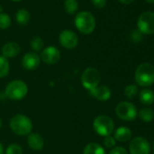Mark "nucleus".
I'll return each mask as SVG.
<instances>
[{
	"label": "nucleus",
	"mask_w": 154,
	"mask_h": 154,
	"mask_svg": "<svg viewBox=\"0 0 154 154\" xmlns=\"http://www.w3.org/2000/svg\"><path fill=\"white\" fill-rule=\"evenodd\" d=\"M138 94V87L135 85H130L124 89V95L128 99H134Z\"/></svg>",
	"instance_id": "nucleus-23"
},
{
	"label": "nucleus",
	"mask_w": 154,
	"mask_h": 154,
	"mask_svg": "<svg viewBox=\"0 0 154 154\" xmlns=\"http://www.w3.org/2000/svg\"><path fill=\"white\" fill-rule=\"evenodd\" d=\"M1 127H2V121L0 119V129H1Z\"/></svg>",
	"instance_id": "nucleus-35"
},
{
	"label": "nucleus",
	"mask_w": 154,
	"mask_h": 154,
	"mask_svg": "<svg viewBox=\"0 0 154 154\" xmlns=\"http://www.w3.org/2000/svg\"><path fill=\"white\" fill-rule=\"evenodd\" d=\"M19 52H20V46L17 43L15 42L8 43L2 47V54L7 59L17 56L19 54Z\"/></svg>",
	"instance_id": "nucleus-15"
},
{
	"label": "nucleus",
	"mask_w": 154,
	"mask_h": 154,
	"mask_svg": "<svg viewBox=\"0 0 154 154\" xmlns=\"http://www.w3.org/2000/svg\"><path fill=\"white\" fill-rule=\"evenodd\" d=\"M119 1L122 3V4H124V5H129L131 3H132L134 0H119Z\"/></svg>",
	"instance_id": "nucleus-31"
},
{
	"label": "nucleus",
	"mask_w": 154,
	"mask_h": 154,
	"mask_svg": "<svg viewBox=\"0 0 154 154\" xmlns=\"http://www.w3.org/2000/svg\"><path fill=\"white\" fill-rule=\"evenodd\" d=\"M109 154H128V153L123 147H114L112 149Z\"/></svg>",
	"instance_id": "nucleus-29"
},
{
	"label": "nucleus",
	"mask_w": 154,
	"mask_h": 154,
	"mask_svg": "<svg viewBox=\"0 0 154 154\" xmlns=\"http://www.w3.org/2000/svg\"><path fill=\"white\" fill-rule=\"evenodd\" d=\"M131 154H149L150 150L149 141L143 137H136L132 139L129 145Z\"/></svg>",
	"instance_id": "nucleus-9"
},
{
	"label": "nucleus",
	"mask_w": 154,
	"mask_h": 154,
	"mask_svg": "<svg viewBox=\"0 0 154 154\" xmlns=\"http://www.w3.org/2000/svg\"><path fill=\"white\" fill-rule=\"evenodd\" d=\"M11 26V18L7 14H0V29H7Z\"/></svg>",
	"instance_id": "nucleus-25"
},
{
	"label": "nucleus",
	"mask_w": 154,
	"mask_h": 154,
	"mask_svg": "<svg viewBox=\"0 0 154 154\" xmlns=\"http://www.w3.org/2000/svg\"><path fill=\"white\" fill-rule=\"evenodd\" d=\"M131 131L128 127H120L118 128L114 132V139L115 140L121 141V142H126L131 138Z\"/></svg>",
	"instance_id": "nucleus-16"
},
{
	"label": "nucleus",
	"mask_w": 154,
	"mask_h": 154,
	"mask_svg": "<svg viewBox=\"0 0 154 154\" xmlns=\"http://www.w3.org/2000/svg\"><path fill=\"white\" fill-rule=\"evenodd\" d=\"M91 1L96 8H103L106 5V0H91Z\"/></svg>",
	"instance_id": "nucleus-30"
},
{
	"label": "nucleus",
	"mask_w": 154,
	"mask_h": 154,
	"mask_svg": "<svg viewBox=\"0 0 154 154\" xmlns=\"http://www.w3.org/2000/svg\"><path fill=\"white\" fill-rule=\"evenodd\" d=\"M76 28L84 35L92 34L96 26V20L93 14L88 11H81L74 18Z\"/></svg>",
	"instance_id": "nucleus-2"
},
{
	"label": "nucleus",
	"mask_w": 154,
	"mask_h": 154,
	"mask_svg": "<svg viewBox=\"0 0 154 154\" xmlns=\"http://www.w3.org/2000/svg\"><path fill=\"white\" fill-rule=\"evenodd\" d=\"M139 117L145 122H151L154 119V112L150 108H143L139 112Z\"/></svg>",
	"instance_id": "nucleus-21"
},
{
	"label": "nucleus",
	"mask_w": 154,
	"mask_h": 154,
	"mask_svg": "<svg viewBox=\"0 0 154 154\" xmlns=\"http://www.w3.org/2000/svg\"><path fill=\"white\" fill-rule=\"evenodd\" d=\"M134 78L138 85L150 86L154 83V66L148 63H140L135 71Z\"/></svg>",
	"instance_id": "nucleus-1"
},
{
	"label": "nucleus",
	"mask_w": 154,
	"mask_h": 154,
	"mask_svg": "<svg viewBox=\"0 0 154 154\" xmlns=\"http://www.w3.org/2000/svg\"><path fill=\"white\" fill-rule=\"evenodd\" d=\"M16 19L20 26H26L30 20V14L26 9H19L16 14Z\"/></svg>",
	"instance_id": "nucleus-19"
},
{
	"label": "nucleus",
	"mask_w": 154,
	"mask_h": 154,
	"mask_svg": "<svg viewBox=\"0 0 154 154\" xmlns=\"http://www.w3.org/2000/svg\"><path fill=\"white\" fill-rule=\"evenodd\" d=\"M27 93L28 87L22 80H14L10 82L5 89L6 97L16 101L25 98Z\"/></svg>",
	"instance_id": "nucleus-4"
},
{
	"label": "nucleus",
	"mask_w": 154,
	"mask_h": 154,
	"mask_svg": "<svg viewBox=\"0 0 154 154\" xmlns=\"http://www.w3.org/2000/svg\"><path fill=\"white\" fill-rule=\"evenodd\" d=\"M27 144L31 149L35 150H40L44 148L45 140L39 133L30 132L27 137Z\"/></svg>",
	"instance_id": "nucleus-14"
},
{
	"label": "nucleus",
	"mask_w": 154,
	"mask_h": 154,
	"mask_svg": "<svg viewBox=\"0 0 154 154\" xmlns=\"http://www.w3.org/2000/svg\"><path fill=\"white\" fill-rule=\"evenodd\" d=\"M2 12H3V8L0 6V14H2Z\"/></svg>",
	"instance_id": "nucleus-34"
},
{
	"label": "nucleus",
	"mask_w": 154,
	"mask_h": 154,
	"mask_svg": "<svg viewBox=\"0 0 154 154\" xmlns=\"http://www.w3.org/2000/svg\"><path fill=\"white\" fill-rule=\"evenodd\" d=\"M22 153H23V149L21 146L17 143L10 144L6 149V154H22Z\"/></svg>",
	"instance_id": "nucleus-26"
},
{
	"label": "nucleus",
	"mask_w": 154,
	"mask_h": 154,
	"mask_svg": "<svg viewBox=\"0 0 154 154\" xmlns=\"http://www.w3.org/2000/svg\"><path fill=\"white\" fill-rule=\"evenodd\" d=\"M0 154H4V147L1 142H0Z\"/></svg>",
	"instance_id": "nucleus-32"
},
{
	"label": "nucleus",
	"mask_w": 154,
	"mask_h": 154,
	"mask_svg": "<svg viewBox=\"0 0 154 154\" xmlns=\"http://www.w3.org/2000/svg\"><path fill=\"white\" fill-rule=\"evenodd\" d=\"M116 115L123 121L131 122L137 117V109L134 104L129 102H122L115 108Z\"/></svg>",
	"instance_id": "nucleus-8"
},
{
	"label": "nucleus",
	"mask_w": 154,
	"mask_h": 154,
	"mask_svg": "<svg viewBox=\"0 0 154 154\" xmlns=\"http://www.w3.org/2000/svg\"><path fill=\"white\" fill-rule=\"evenodd\" d=\"M146 2H148V3H150V4H153L154 3V0H145Z\"/></svg>",
	"instance_id": "nucleus-33"
},
{
	"label": "nucleus",
	"mask_w": 154,
	"mask_h": 154,
	"mask_svg": "<svg viewBox=\"0 0 154 154\" xmlns=\"http://www.w3.org/2000/svg\"><path fill=\"white\" fill-rule=\"evenodd\" d=\"M10 128L17 135H28L32 129V121L24 114H17L10 120Z\"/></svg>",
	"instance_id": "nucleus-3"
},
{
	"label": "nucleus",
	"mask_w": 154,
	"mask_h": 154,
	"mask_svg": "<svg viewBox=\"0 0 154 154\" xmlns=\"http://www.w3.org/2000/svg\"><path fill=\"white\" fill-rule=\"evenodd\" d=\"M138 30L144 35L154 34V12L146 11L142 13L137 20Z\"/></svg>",
	"instance_id": "nucleus-7"
},
{
	"label": "nucleus",
	"mask_w": 154,
	"mask_h": 154,
	"mask_svg": "<svg viewBox=\"0 0 154 154\" xmlns=\"http://www.w3.org/2000/svg\"><path fill=\"white\" fill-rule=\"evenodd\" d=\"M152 149H153V152H154V143H153V146H152Z\"/></svg>",
	"instance_id": "nucleus-37"
},
{
	"label": "nucleus",
	"mask_w": 154,
	"mask_h": 154,
	"mask_svg": "<svg viewBox=\"0 0 154 154\" xmlns=\"http://www.w3.org/2000/svg\"><path fill=\"white\" fill-rule=\"evenodd\" d=\"M130 38L132 42L138 43L141 40V33L139 30H134L131 33L130 35Z\"/></svg>",
	"instance_id": "nucleus-28"
},
{
	"label": "nucleus",
	"mask_w": 154,
	"mask_h": 154,
	"mask_svg": "<svg viewBox=\"0 0 154 154\" xmlns=\"http://www.w3.org/2000/svg\"><path fill=\"white\" fill-rule=\"evenodd\" d=\"M61 54L55 46H47L42 51L40 59L47 64H54L59 62Z\"/></svg>",
	"instance_id": "nucleus-11"
},
{
	"label": "nucleus",
	"mask_w": 154,
	"mask_h": 154,
	"mask_svg": "<svg viewBox=\"0 0 154 154\" xmlns=\"http://www.w3.org/2000/svg\"><path fill=\"white\" fill-rule=\"evenodd\" d=\"M9 69L10 65L8 60L3 55H0V78L6 77L9 72Z\"/></svg>",
	"instance_id": "nucleus-22"
},
{
	"label": "nucleus",
	"mask_w": 154,
	"mask_h": 154,
	"mask_svg": "<svg viewBox=\"0 0 154 154\" xmlns=\"http://www.w3.org/2000/svg\"><path fill=\"white\" fill-rule=\"evenodd\" d=\"M59 42L66 49H73L78 45V36L72 30H63L59 35Z\"/></svg>",
	"instance_id": "nucleus-10"
},
{
	"label": "nucleus",
	"mask_w": 154,
	"mask_h": 154,
	"mask_svg": "<svg viewBox=\"0 0 154 154\" xmlns=\"http://www.w3.org/2000/svg\"><path fill=\"white\" fill-rule=\"evenodd\" d=\"M103 144L106 148H114L115 144H116V140L113 137L110 136H106L103 140Z\"/></svg>",
	"instance_id": "nucleus-27"
},
{
	"label": "nucleus",
	"mask_w": 154,
	"mask_h": 154,
	"mask_svg": "<svg viewBox=\"0 0 154 154\" xmlns=\"http://www.w3.org/2000/svg\"><path fill=\"white\" fill-rule=\"evenodd\" d=\"M40 56L34 52L26 53L22 59V65L26 70H35L40 64Z\"/></svg>",
	"instance_id": "nucleus-12"
},
{
	"label": "nucleus",
	"mask_w": 154,
	"mask_h": 154,
	"mask_svg": "<svg viewBox=\"0 0 154 154\" xmlns=\"http://www.w3.org/2000/svg\"><path fill=\"white\" fill-rule=\"evenodd\" d=\"M30 45L32 47V49L35 52H39L43 49L44 47V41L41 37H34L31 42H30Z\"/></svg>",
	"instance_id": "nucleus-24"
},
{
	"label": "nucleus",
	"mask_w": 154,
	"mask_h": 154,
	"mask_svg": "<svg viewBox=\"0 0 154 154\" xmlns=\"http://www.w3.org/2000/svg\"><path fill=\"white\" fill-rule=\"evenodd\" d=\"M63 8L67 14L74 15L78 10V3H77L76 0H65Z\"/></svg>",
	"instance_id": "nucleus-20"
},
{
	"label": "nucleus",
	"mask_w": 154,
	"mask_h": 154,
	"mask_svg": "<svg viewBox=\"0 0 154 154\" xmlns=\"http://www.w3.org/2000/svg\"><path fill=\"white\" fill-rule=\"evenodd\" d=\"M84 154H106L104 149L98 143L91 142L84 149Z\"/></svg>",
	"instance_id": "nucleus-18"
},
{
	"label": "nucleus",
	"mask_w": 154,
	"mask_h": 154,
	"mask_svg": "<svg viewBox=\"0 0 154 154\" xmlns=\"http://www.w3.org/2000/svg\"><path fill=\"white\" fill-rule=\"evenodd\" d=\"M94 129L101 136H110L114 130V122L108 115L102 114L94 119Z\"/></svg>",
	"instance_id": "nucleus-5"
},
{
	"label": "nucleus",
	"mask_w": 154,
	"mask_h": 154,
	"mask_svg": "<svg viewBox=\"0 0 154 154\" xmlns=\"http://www.w3.org/2000/svg\"><path fill=\"white\" fill-rule=\"evenodd\" d=\"M140 101L142 104L150 105L154 103V93L149 88H145L140 93Z\"/></svg>",
	"instance_id": "nucleus-17"
},
{
	"label": "nucleus",
	"mask_w": 154,
	"mask_h": 154,
	"mask_svg": "<svg viewBox=\"0 0 154 154\" xmlns=\"http://www.w3.org/2000/svg\"><path fill=\"white\" fill-rule=\"evenodd\" d=\"M101 81V74L98 69L94 67H88L86 68L81 76V82L83 86L91 91L97 87Z\"/></svg>",
	"instance_id": "nucleus-6"
},
{
	"label": "nucleus",
	"mask_w": 154,
	"mask_h": 154,
	"mask_svg": "<svg viewBox=\"0 0 154 154\" xmlns=\"http://www.w3.org/2000/svg\"><path fill=\"white\" fill-rule=\"evenodd\" d=\"M12 1H15V2H18V1H21V0H12Z\"/></svg>",
	"instance_id": "nucleus-36"
},
{
	"label": "nucleus",
	"mask_w": 154,
	"mask_h": 154,
	"mask_svg": "<svg viewBox=\"0 0 154 154\" xmlns=\"http://www.w3.org/2000/svg\"><path fill=\"white\" fill-rule=\"evenodd\" d=\"M90 93L99 101H107L112 96L111 89L107 85H98L94 89L91 90Z\"/></svg>",
	"instance_id": "nucleus-13"
}]
</instances>
